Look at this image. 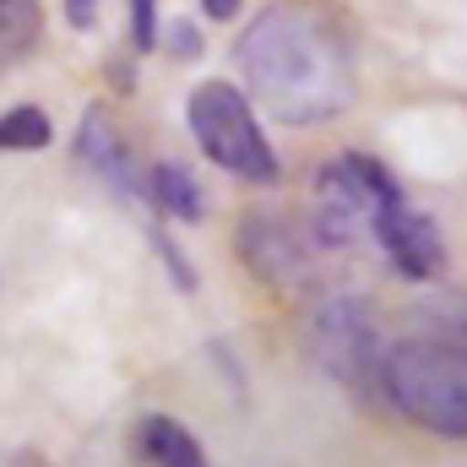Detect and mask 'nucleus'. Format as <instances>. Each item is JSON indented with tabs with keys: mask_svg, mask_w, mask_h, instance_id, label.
<instances>
[{
	"mask_svg": "<svg viewBox=\"0 0 467 467\" xmlns=\"http://www.w3.org/2000/svg\"><path fill=\"white\" fill-rule=\"evenodd\" d=\"M244 99L272 119L310 130L358 99V38L332 0H272L234 38Z\"/></svg>",
	"mask_w": 467,
	"mask_h": 467,
	"instance_id": "f257e3e1",
	"label": "nucleus"
},
{
	"mask_svg": "<svg viewBox=\"0 0 467 467\" xmlns=\"http://www.w3.org/2000/svg\"><path fill=\"white\" fill-rule=\"evenodd\" d=\"M380 402L441 441H467V353L408 332L391 337L380 358Z\"/></svg>",
	"mask_w": 467,
	"mask_h": 467,
	"instance_id": "f03ea898",
	"label": "nucleus"
},
{
	"mask_svg": "<svg viewBox=\"0 0 467 467\" xmlns=\"http://www.w3.org/2000/svg\"><path fill=\"white\" fill-rule=\"evenodd\" d=\"M185 125H191V141L202 147V158L213 169H223L244 185H277L283 180V163H277V147L266 141V125L255 115V104L244 99L239 82H196L191 99H185Z\"/></svg>",
	"mask_w": 467,
	"mask_h": 467,
	"instance_id": "7ed1b4c3",
	"label": "nucleus"
},
{
	"mask_svg": "<svg viewBox=\"0 0 467 467\" xmlns=\"http://www.w3.org/2000/svg\"><path fill=\"white\" fill-rule=\"evenodd\" d=\"M402 202L397 174L369 158V152H337L321 163L316 174V213H310V234L321 250H353L358 239H369L375 218Z\"/></svg>",
	"mask_w": 467,
	"mask_h": 467,
	"instance_id": "20e7f679",
	"label": "nucleus"
},
{
	"mask_svg": "<svg viewBox=\"0 0 467 467\" xmlns=\"http://www.w3.org/2000/svg\"><path fill=\"white\" fill-rule=\"evenodd\" d=\"M305 348L327 369V380H337L358 402H380V358H386V337H380V316L369 299L358 294H337L327 299L310 327H305Z\"/></svg>",
	"mask_w": 467,
	"mask_h": 467,
	"instance_id": "39448f33",
	"label": "nucleus"
},
{
	"mask_svg": "<svg viewBox=\"0 0 467 467\" xmlns=\"http://www.w3.org/2000/svg\"><path fill=\"white\" fill-rule=\"evenodd\" d=\"M234 250L244 261V272H255L261 283L272 288H288L310 272V250H316V234H305L288 213H272V207H250L234 229Z\"/></svg>",
	"mask_w": 467,
	"mask_h": 467,
	"instance_id": "423d86ee",
	"label": "nucleus"
},
{
	"mask_svg": "<svg viewBox=\"0 0 467 467\" xmlns=\"http://www.w3.org/2000/svg\"><path fill=\"white\" fill-rule=\"evenodd\" d=\"M369 239L380 244V255H386L408 283H430V288H435V283L446 277V234H441V223H435L430 213H419L408 196L391 202V207L375 218Z\"/></svg>",
	"mask_w": 467,
	"mask_h": 467,
	"instance_id": "0eeeda50",
	"label": "nucleus"
},
{
	"mask_svg": "<svg viewBox=\"0 0 467 467\" xmlns=\"http://www.w3.org/2000/svg\"><path fill=\"white\" fill-rule=\"evenodd\" d=\"M77 163L88 169V174H99L115 196L125 202H141V185H147V169L136 163V152H130V141H125V130L115 125V115L104 109V104H88L82 109V125H77Z\"/></svg>",
	"mask_w": 467,
	"mask_h": 467,
	"instance_id": "6e6552de",
	"label": "nucleus"
},
{
	"mask_svg": "<svg viewBox=\"0 0 467 467\" xmlns=\"http://www.w3.org/2000/svg\"><path fill=\"white\" fill-rule=\"evenodd\" d=\"M141 202H152L158 218L169 223H202L207 218V196H202V180L191 174V163H147V185H141Z\"/></svg>",
	"mask_w": 467,
	"mask_h": 467,
	"instance_id": "1a4fd4ad",
	"label": "nucleus"
},
{
	"mask_svg": "<svg viewBox=\"0 0 467 467\" xmlns=\"http://www.w3.org/2000/svg\"><path fill=\"white\" fill-rule=\"evenodd\" d=\"M130 441H136V457L147 467H213L207 446L169 413H141Z\"/></svg>",
	"mask_w": 467,
	"mask_h": 467,
	"instance_id": "9d476101",
	"label": "nucleus"
},
{
	"mask_svg": "<svg viewBox=\"0 0 467 467\" xmlns=\"http://www.w3.org/2000/svg\"><path fill=\"white\" fill-rule=\"evenodd\" d=\"M402 332L467 353V294H457V288H430V294L402 316Z\"/></svg>",
	"mask_w": 467,
	"mask_h": 467,
	"instance_id": "9b49d317",
	"label": "nucleus"
},
{
	"mask_svg": "<svg viewBox=\"0 0 467 467\" xmlns=\"http://www.w3.org/2000/svg\"><path fill=\"white\" fill-rule=\"evenodd\" d=\"M44 38V5L38 0H0V66H16Z\"/></svg>",
	"mask_w": 467,
	"mask_h": 467,
	"instance_id": "f8f14e48",
	"label": "nucleus"
},
{
	"mask_svg": "<svg viewBox=\"0 0 467 467\" xmlns=\"http://www.w3.org/2000/svg\"><path fill=\"white\" fill-rule=\"evenodd\" d=\"M55 141V125L38 104H11L0 115V152H44Z\"/></svg>",
	"mask_w": 467,
	"mask_h": 467,
	"instance_id": "ddd939ff",
	"label": "nucleus"
},
{
	"mask_svg": "<svg viewBox=\"0 0 467 467\" xmlns=\"http://www.w3.org/2000/svg\"><path fill=\"white\" fill-rule=\"evenodd\" d=\"M125 16H130V49H136V55L158 49V33H163L158 0H125Z\"/></svg>",
	"mask_w": 467,
	"mask_h": 467,
	"instance_id": "4468645a",
	"label": "nucleus"
},
{
	"mask_svg": "<svg viewBox=\"0 0 467 467\" xmlns=\"http://www.w3.org/2000/svg\"><path fill=\"white\" fill-rule=\"evenodd\" d=\"M152 250H158V261L169 266L174 288H180V294H196V266L185 261V250H180V244H174V239H169L163 229H152Z\"/></svg>",
	"mask_w": 467,
	"mask_h": 467,
	"instance_id": "2eb2a0df",
	"label": "nucleus"
},
{
	"mask_svg": "<svg viewBox=\"0 0 467 467\" xmlns=\"http://www.w3.org/2000/svg\"><path fill=\"white\" fill-rule=\"evenodd\" d=\"M158 38L169 44V55H174V60H196V55H202V27H196V22H185V16H174Z\"/></svg>",
	"mask_w": 467,
	"mask_h": 467,
	"instance_id": "dca6fc26",
	"label": "nucleus"
},
{
	"mask_svg": "<svg viewBox=\"0 0 467 467\" xmlns=\"http://www.w3.org/2000/svg\"><path fill=\"white\" fill-rule=\"evenodd\" d=\"M60 11H66V22H71L77 33H93V27H99L104 0H60Z\"/></svg>",
	"mask_w": 467,
	"mask_h": 467,
	"instance_id": "f3484780",
	"label": "nucleus"
},
{
	"mask_svg": "<svg viewBox=\"0 0 467 467\" xmlns=\"http://www.w3.org/2000/svg\"><path fill=\"white\" fill-rule=\"evenodd\" d=\"M196 5H202L207 22H234V16L244 11V0H196Z\"/></svg>",
	"mask_w": 467,
	"mask_h": 467,
	"instance_id": "a211bd4d",
	"label": "nucleus"
}]
</instances>
